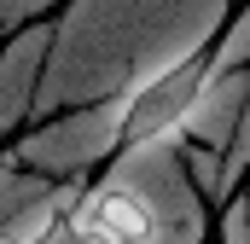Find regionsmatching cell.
Instances as JSON below:
<instances>
[{"label": "cell", "mask_w": 250, "mask_h": 244, "mask_svg": "<svg viewBox=\"0 0 250 244\" xmlns=\"http://www.w3.org/2000/svg\"><path fill=\"white\" fill-rule=\"evenodd\" d=\"M250 23V0H227L221 18L192 41L181 59L157 64L151 76H140L117 99V117L105 134V151L93 157V169H123L134 151H151V145H169L187 134V122L204 111V99L215 93V81L227 76V53L239 41V29Z\"/></svg>", "instance_id": "1"}, {"label": "cell", "mask_w": 250, "mask_h": 244, "mask_svg": "<svg viewBox=\"0 0 250 244\" xmlns=\"http://www.w3.org/2000/svg\"><path fill=\"white\" fill-rule=\"evenodd\" d=\"M70 233H87V239H151L157 233V215L146 209L140 192H128L117 181V169H87L82 175V192H76Z\"/></svg>", "instance_id": "2"}, {"label": "cell", "mask_w": 250, "mask_h": 244, "mask_svg": "<svg viewBox=\"0 0 250 244\" xmlns=\"http://www.w3.org/2000/svg\"><path fill=\"white\" fill-rule=\"evenodd\" d=\"M239 198H250V145L227 157V181H221V203H239Z\"/></svg>", "instance_id": "3"}]
</instances>
